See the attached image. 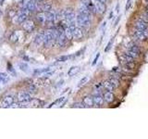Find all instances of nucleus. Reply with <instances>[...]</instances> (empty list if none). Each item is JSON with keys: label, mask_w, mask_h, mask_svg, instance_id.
Returning <instances> with one entry per match:
<instances>
[{"label": "nucleus", "mask_w": 148, "mask_h": 139, "mask_svg": "<svg viewBox=\"0 0 148 139\" xmlns=\"http://www.w3.org/2000/svg\"><path fill=\"white\" fill-rule=\"evenodd\" d=\"M112 44H113V38H111L110 41L107 43V46H106V47L105 48V52H108V51L110 50L111 46H112Z\"/></svg>", "instance_id": "72a5a7b5"}, {"label": "nucleus", "mask_w": 148, "mask_h": 139, "mask_svg": "<svg viewBox=\"0 0 148 139\" xmlns=\"http://www.w3.org/2000/svg\"><path fill=\"white\" fill-rule=\"evenodd\" d=\"M36 20L41 24H45V22H46V14H45V12L40 11L39 13L36 15Z\"/></svg>", "instance_id": "4468645a"}, {"label": "nucleus", "mask_w": 148, "mask_h": 139, "mask_svg": "<svg viewBox=\"0 0 148 139\" xmlns=\"http://www.w3.org/2000/svg\"><path fill=\"white\" fill-rule=\"evenodd\" d=\"M112 15H113V11H111V12H110V14H109V19H111V18H112Z\"/></svg>", "instance_id": "37998d69"}, {"label": "nucleus", "mask_w": 148, "mask_h": 139, "mask_svg": "<svg viewBox=\"0 0 148 139\" xmlns=\"http://www.w3.org/2000/svg\"><path fill=\"white\" fill-rule=\"evenodd\" d=\"M88 80H89V77H88V76H84L83 78H82V79L80 80L79 84H78V87H81V86L84 85V84H85L87 82H88Z\"/></svg>", "instance_id": "c85d7f7f"}, {"label": "nucleus", "mask_w": 148, "mask_h": 139, "mask_svg": "<svg viewBox=\"0 0 148 139\" xmlns=\"http://www.w3.org/2000/svg\"><path fill=\"white\" fill-rule=\"evenodd\" d=\"M26 7L31 12H33V11H34V10H37V4H36L35 0H31V1L28 3V5H27Z\"/></svg>", "instance_id": "412c9836"}, {"label": "nucleus", "mask_w": 148, "mask_h": 139, "mask_svg": "<svg viewBox=\"0 0 148 139\" xmlns=\"http://www.w3.org/2000/svg\"><path fill=\"white\" fill-rule=\"evenodd\" d=\"M103 86L106 88V91H110V92H113L114 89H115V86L109 82V80L108 81H105V82L103 83Z\"/></svg>", "instance_id": "5701e85b"}, {"label": "nucleus", "mask_w": 148, "mask_h": 139, "mask_svg": "<svg viewBox=\"0 0 148 139\" xmlns=\"http://www.w3.org/2000/svg\"><path fill=\"white\" fill-rule=\"evenodd\" d=\"M129 50L133 51V52H135V53H137L138 55L141 54V50H140L139 46H138L137 45H130V46L129 47Z\"/></svg>", "instance_id": "393cba45"}, {"label": "nucleus", "mask_w": 148, "mask_h": 139, "mask_svg": "<svg viewBox=\"0 0 148 139\" xmlns=\"http://www.w3.org/2000/svg\"><path fill=\"white\" fill-rule=\"evenodd\" d=\"M65 20L67 21L71 22V21H74L76 19V13L74 9H71V8H68V9H65Z\"/></svg>", "instance_id": "20e7f679"}, {"label": "nucleus", "mask_w": 148, "mask_h": 139, "mask_svg": "<svg viewBox=\"0 0 148 139\" xmlns=\"http://www.w3.org/2000/svg\"><path fill=\"white\" fill-rule=\"evenodd\" d=\"M46 14V22L47 23H55L56 20H57V16H56V13L53 12V11H47L45 12Z\"/></svg>", "instance_id": "9b49d317"}, {"label": "nucleus", "mask_w": 148, "mask_h": 139, "mask_svg": "<svg viewBox=\"0 0 148 139\" xmlns=\"http://www.w3.org/2000/svg\"><path fill=\"white\" fill-rule=\"evenodd\" d=\"M44 35H45V31L40 32L37 35L35 36V38H34V41H33V42H34V44H35L36 46H41L42 44H44Z\"/></svg>", "instance_id": "9d476101"}, {"label": "nucleus", "mask_w": 148, "mask_h": 139, "mask_svg": "<svg viewBox=\"0 0 148 139\" xmlns=\"http://www.w3.org/2000/svg\"><path fill=\"white\" fill-rule=\"evenodd\" d=\"M127 54H128L129 56H130L131 57H133V58H137V57H139V55H138L137 53H135V52H133V51L131 50H128Z\"/></svg>", "instance_id": "473e14b6"}, {"label": "nucleus", "mask_w": 148, "mask_h": 139, "mask_svg": "<svg viewBox=\"0 0 148 139\" xmlns=\"http://www.w3.org/2000/svg\"><path fill=\"white\" fill-rule=\"evenodd\" d=\"M30 13H31V11L27 9V7H22L20 9V10L19 11V13L13 17L12 21L15 24H21L23 21L28 20V17H29Z\"/></svg>", "instance_id": "f257e3e1"}, {"label": "nucleus", "mask_w": 148, "mask_h": 139, "mask_svg": "<svg viewBox=\"0 0 148 139\" xmlns=\"http://www.w3.org/2000/svg\"><path fill=\"white\" fill-rule=\"evenodd\" d=\"M32 99V95L29 92H20L18 94V100L20 103H29Z\"/></svg>", "instance_id": "39448f33"}, {"label": "nucleus", "mask_w": 148, "mask_h": 139, "mask_svg": "<svg viewBox=\"0 0 148 139\" xmlns=\"http://www.w3.org/2000/svg\"><path fill=\"white\" fill-rule=\"evenodd\" d=\"M64 33H65V35H66V37L68 38L69 41L71 39H73V31L69 28V27H67V28L65 29Z\"/></svg>", "instance_id": "b1692460"}, {"label": "nucleus", "mask_w": 148, "mask_h": 139, "mask_svg": "<svg viewBox=\"0 0 148 139\" xmlns=\"http://www.w3.org/2000/svg\"><path fill=\"white\" fill-rule=\"evenodd\" d=\"M134 27H135V29H137V30H147L148 24L146 22H144V20H139L134 24Z\"/></svg>", "instance_id": "2eb2a0df"}, {"label": "nucleus", "mask_w": 148, "mask_h": 139, "mask_svg": "<svg viewBox=\"0 0 148 139\" xmlns=\"http://www.w3.org/2000/svg\"><path fill=\"white\" fill-rule=\"evenodd\" d=\"M66 100V97H59V98H58V99L56 100V101H54L52 104H50V106H48V108H52V107H55V106H61L62 103Z\"/></svg>", "instance_id": "4be33fe9"}, {"label": "nucleus", "mask_w": 148, "mask_h": 139, "mask_svg": "<svg viewBox=\"0 0 148 139\" xmlns=\"http://www.w3.org/2000/svg\"><path fill=\"white\" fill-rule=\"evenodd\" d=\"M109 82H110L113 85L115 86V88H116V87H118V86H119V80H117L116 78H110V79H109Z\"/></svg>", "instance_id": "7c9ffc66"}, {"label": "nucleus", "mask_w": 148, "mask_h": 139, "mask_svg": "<svg viewBox=\"0 0 148 139\" xmlns=\"http://www.w3.org/2000/svg\"><path fill=\"white\" fill-rule=\"evenodd\" d=\"M102 86H103V83H99V84H95V89L101 88Z\"/></svg>", "instance_id": "58836bf2"}, {"label": "nucleus", "mask_w": 148, "mask_h": 139, "mask_svg": "<svg viewBox=\"0 0 148 139\" xmlns=\"http://www.w3.org/2000/svg\"><path fill=\"white\" fill-rule=\"evenodd\" d=\"M7 71H9V72L10 73V74L12 75V76H15V77H16V75H17V73H16V71H15V70H14V69H13V67L11 66L10 63H7Z\"/></svg>", "instance_id": "cd10ccee"}, {"label": "nucleus", "mask_w": 148, "mask_h": 139, "mask_svg": "<svg viewBox=\"0 0 148 139\" xmlns=\"http://www.w3.org/2000/svg\"><path fill=\"white\" fill-rule=\"evenodd\" d=\"M0 75H1V77H2L3 83H7V82H9V75L6 74V73H3V72L0 73Z\"/></svg>", "instance_id": "2f4dec72"}, {"label": "nucleus", "mask_w": 148, "mask_h": 139, "mask_svg": "<svg viewBox=\"0 0 148 139\" xmlns=\"http://www.w3.org/2000/svg\"><path fill=\"white\" fill-rule=\"evenodd\" d=\"M21 37V33L20 31H14L9 34V41L12 43H19Z\"/></svg>", "instance_id": "6e6552de"}, {"label": "nucleus", "mask_w": 148, "mask_h": 139, "mask_svg": "<svg viewBox=\"0 0 148 139\" xmlns=\"http://www.w3.org/2000/svg\"><path fill=\"white\" fill-rule=\"evenodd\" d=\"M22 29L27 33H32L35 29V23L33 20H26L21 23Z\"/></svg>", "instance_id": "7ed1b4c3"}, {"label": "nucleus", "mask_w": 148, "mask_h": 139, "mask_svg": "<svg viewBox=\"0 0 148 139\" xmlns=\"http://www.w3.org/2000/svg\"><path fill=\"white\" fill-rule=\"evenodd\" d=\"M68 41H69V40H68V38L66 37L65 33H63V34L58 36V38L57 39V45H58L59 47H62V46H66Z\"/></svg>", "instance_id": "f8f14e48"}, {"label": "nucleus", "mask_w": 148, "mask_h": 139, "mask_svg": "<svg viewBox=\"0 0 148 139\" xmlns=\"http://www.w3.org/2000/svg\"><path fill=\"white\" fill-rule=\"evenodd\" d=\"M104 99L106 103H111V102H113V100H114V95H113V93L110 92V91H106L104 94Z\"/></svg>", "instance_id": "6ab92c4d"}, {"label": "nucleus", "mask_w": 148, "mask_h": 139, "mask_svg": "<svg viewBox=\"0 0 148 139\" xmlns=\"http://www.w3.org/2000/svg\"><path fill=\"white\" fill-rule=\"evenodd\" d=\"M35 2L37 4V7H39V6H42L43 4L45 3V0H35Z\"/></svg>", "instance_id": "e433bc0d"}, {"label": "nucleus", "mask_w": 148, "mask_h": 139, "mask_svg": "<svg viewBox=\"0 0 148 139\" xmlns=\"http://www.w3.org/2000/svg\"><path fill=\"white\" fill-rule=\"evenodd\" d=\"M133 35L135 36V38H137L138 40H145L148 36V33L146 30H135L134 33H133Z\"/></svg>", "instance_id": "423d86ee"}, {"label": "nucleus", "mask_w": 148, "mask_h": 139, "mask_svg": "<svg viewBox=\"0 0 148 139\" xmlns=\"http://www.w3.org/2000/svg\"><path fill=\"white\" fill-rule=\"evenodd\" d=\"M5 0H0V6H2L3 4H4Z\"/></svg>", "instance_id": "79ce46f5"}, {"label": "nucleus", "mask_w": 148, "mask_h": 139, "mask_svg": "<svg viewBox=\"0 0 148 139\" xmlns=\"http://www.w3.org/2000/svg\"><path fill=\"white\" fill-rule=\"evenodd\" d=\"M146 15H148V7L146 8Z\"/></svg>", "instance_id": "a18cd8bd"}, {"label": "nucleus", "mask_w": 148, "mask_h": 139, "mask_svg": "<svg viewBox=\"0 0 148 139\" xmlns=\"http://www.w3.org/2000/svg\"><path fill=\"white\" fill-rule=\"evenodd\" d=\"M0 83H3V80H2V77H1V75H0Z\"/></svg>", "instance_id": "c03bdc74"}, {"label": "nucleus", "mask_w": 148, "mask_h": 139, "mask_svg": "<svg viewBox=\"0 0 148 139\" xmlns=\"http://www.w3.org/2000/svg\"><path fill=\"white\" fill-rule=\"evenodd\" d=\"M146 1H147V3H148V0H146Z\"/></svg>", "instance_id": "de8ad7c7"}, {"label": "nucleus", "mask_w": 148, "mask_h": 139, "mask_svg": "<svg viewBox=\"0 0 148 139\" xmlns=\"http://www.w3.org/2000/svg\"><path fill=\"white\" fill-rule=\"evenodd\" d=\"M19 68H20L22 71L27 72V71H28V69H29V66H28L26 63H24V62H20V63H19Z\"/></svg>", "instance_id": "bb28decb"}, {"label": "nucleus", "mask_w": 148, "mask_h": 139, "mask_svg": "<svg viewBox=\"0 0 148 139\" xmlns=\"http://www.w3.org/2000/svg\"><path fill=\"white\" fill-rule=\"evenodd\" d=\"M14 103V97L12 96H7L3 99L2 103H1V107L2 108H10L11 105Z\"/></svg>", "instance_id": "1a4fd4ad"}, {"label": "nucleus", "mask_w": 148, "mask_h": 139, "mask_svg": "<svg viewBox=\"0 0 148 139\" xmlns=\"http://www.w3.org/2000/svg\"><path fill=\"white\" fill-rule=\"evenodd\" d=\"M119 20H120V16H119V17H118V19L116 20V21H115V26H117V25H118V23H119Z\"/></svg>", "instance_id": "ea45409f"}, {"label": "nucleus", "mask_w": 148, "mask_h": 139, "mask_svg": "<svg viewBox=\"0 0 148 139\" xmlns=\"http://www.w3.org/2000/svg\"><path fill=\"white\" fill-rule=\"evenodd\" d=\"M99 57H100V53L96 54V56H95V60H94L93 63H92V65H93V66H95V65L96 64V63H97L98 60H99Z\"/></svg>", "instance_id": "f704fd0d"}, {"label": "nucleus", "mask_w": 148, "mask_h": 139, "mask_svg": "<svg viewBox=\"0 0 148 139\" xmlns=\"http://www.w3.org/2000/svg\"><path fill=\"white\" fill-rule=\"evenodd\" d=\"M30 1H31V0H21V4L23 5V7H26Z\"/></svg>", "instance_id": "4c0bfd02"}, {"label": "nucleus", "mask_w": 148, "mask_h": 139, "mask_svg": "<svg viewBox=\"0 0 148 139\" xmlns=\"http://www.w3.org/2000/svg\"><path fill=\"white\" fill-rule=\"evenodd\" d=\"M0 17H1V10H0Z\"/></svg>", "instance_id": "49530a36"}, {"label": "nucleus", "mask_w": 148, "mask_h": 139, "mask_svg": "<svg viewBox=\"0 0 148 139\" xmlns=\"http://www.w3.org/2000/svg\"><path fill=\"white\" fill-rule=\"evenodd\" d=\"M120 60L123 62L124 64H126V63H130V62H133L134 58H133V57H131L130 56H129L127 53H125V54H122V55H121V57H120Z\"/></svg>", "instance_id": "a211bd4d"}, {"label": "nucleus", "mask_w": 148, "mask_h": 139, "mask_svg": "<svg viewBox=\"0 0 148 139\" xmlns=\"http://www.w3.org/2000/svg\"><path fill=\"white\" fill-rule=\"evenodd\" d=\"M131 1H133V0H128V1H127L126 7H125V10H126V11H128L129 9H130V6H131Z\"/></svg>", "instance_id": "c9c22d12"}, {"label": "nucleus", "mask_w": 148, "mask_h": 139, "mask_svg": "<svg viewBox=\"0 0 148 139\" xmlns=\"http://www.w3.org/2000/svg\"><path fill=\"white\" fill-rule=\"evenodd\" d=\"M83 103L84 105L86 107H88V108H90V107H93V105L95 103H94V98L92 96H86V97H83Z\"/></svg>", "instance_id": "f3484780"}, {"label": "nucleus", "mask_w": 148, "mask_h": 139, "mask_svg": "<svg viewBox=\"0 0 148 139\" xmlns=\"http://www.w3.org/2000/svg\"><path fill=\"white\" fill-rule=\"evenodd\" d=\"M76 21L79 27H83L87 28L91 24V15H84V14H80L76 16Z\"/></svg>", "instance_id": "f03ea898"}, {"label": "nucleus", "mask_w": 148, "mask_h": 139, "mask_svg": "<svg viewBox=\"0 0 148 139\" xmlns=\"http://www.w3.org/2000/svg\"><path fill=\"white\" fill-rule=\"evenodd\" d=\"M93 98H94V103H95V106L100 107L104 104L105 99H104V97L101 95V92H97V91H96L95 96L93 97Z\"/></svg>", "instance_id": "0eeeda50"}, {"label": "nucleus", "mask_w": 148, "mask_h": 139, "mask_svg": "<svg viewBox=\"0 0 148 139\" xmlns=\"http://www.w3.org/2000/svg\"><path fill=\"white\" fill-rule=\"evenodd\" d=\"M72 108H86V106L84 105L83 102H76L72 105Z\"/></svg>", "instance_id": "c756f323"}, {"label": "nucleus", "mask_w": 148, "mask_h": 139, "mask_svg": "<svg viewBox=\"0 0 148 139\" xmlns=\"http://www.w3.org/2000/svg\"><path fill=\"white\" fill-rule=\"evenodd\" d=\"M98 1H100V2L103 3V4H106V0H98Z\"/></svg>", "instance_id": "a19ab883"}, {"label": "nucleus", "mask_w": 148, "mask_h": 139, "mask_svg": "<svg viewBox=\"0 0 148 139\" xmlns=\"http://www.w3.org/2000/svg\"><path fill=\"white\" fill-rule=\"evenodd\" d=\"M95 7H96V9H97V12L100 14H103L106 11V6H105V4H103V3H101L100 1H98V0H95Z\"/></svg>", "instance_id": "dca6fc26"}, {"label": "nucleus", "mask_w": 148, "mask_h": 139, "mask_svg": "<svg viewBox=\"0 0 148 139\" xmlns=\"http://www.w3.org/2000/svg\"><path fill=\"white\" fill-rule=\"evenodd\" d=\"M83 36V32H82L81 27H76L73 30V39L74 40H79Z\"/></svg>", "instance_id": "ddd939ff"}, {"label": "nucleus", "mask_w": 148, "mask_h": 139, "mask_svg": "<svg viewBox=\"0 0 148 139\" xmlns=\"http://www.w3.org/2000/svg\"><path fill=\"white\" fill-rule=\"evenodd\" d=\"M80 67L79 66H72L71 69H69V71H68V76L69 77H72L74 75H76L78 72L80 71Z\"/></svg>", "instance_id": "aec40b11"}, {"label": "nucleus", "mask_w": 148, "mask_h": 139, "mask_svg": "<svg viewBox=\"0 0 148 139\" xmlns=\"http://www.w3.org/2000/svg\"><path fill=\"white\" fill-rule=\"evenodd\" d=\"M72 56H61V57H58L57 58V61L58 62H65V61H68L69 58H71Z\"/></svg>", "instance_id": "a878e982"}]
</instances>
